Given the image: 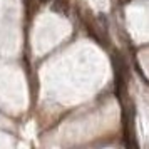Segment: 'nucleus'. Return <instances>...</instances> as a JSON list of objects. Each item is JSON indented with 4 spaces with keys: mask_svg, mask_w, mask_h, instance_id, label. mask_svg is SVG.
<instances>
[{
    "mask_svg": "<svg viewBox=\"0 0 149 149\" xmlns=\"http://www.w3.org/2000/svg\"><path fill=\"white\" fill-rule=\"evenodd\" d=\"M50 8L52 12L59 15H65L69 10V0H52L50 2Z\"/></svg>",
    "mask_w": 149,
    "mask_h": 149,
    "instance_id": "nucleus-1",
    "label": "nucleus"
},
{
    "mask_svg": "<svg viewBox=\"0 0 149 149\" xmlns=\"http://www.w3.org/2000/svg\"><path fill=\"white\" fill-rule=\"evenodd\" d=\"M52 0H40V3H50Z\"/></svg>",
    "mask_w": 149,
    "mask_h": 149,
    "instance_id": "nucleus-2",
    "label": "nucleus"
}]
</instances>
